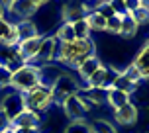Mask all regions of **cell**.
Returning a JSON list of instances; mask_svg holds the SVG:
<instances>
[{
    "label": "cell",
    "mask_w": 149,
    "mask_h": 133,
    "mask_svg": "<svg viewBox=\"0 0 149 133\" xmlns=\"http://www.w3.org/2000/svg\"><path fill=\"white\" fill-rule=\"evenodd\" d=\"M0 110H2V112H4V114L8 116V119H10V121H12L14 118H18V116H20V114L26 110V106H24V96H22V92L14 90V92L6 94V96L2 98Z\"/></svg>",
    "instance_id": "obj_7"
},
{
    "label": "cell",
    "mask_w": 149,
    "mask_h": 133,
    "mask_svg": "<svg viewBox=\"0 0 149 133\" xmlns=\"http://www.w3.org/2000/svg\"><path fill=\"white\" fill-rule=\"evenodd\" d=\"M10 82H12V71L8 66H0V86L2 88L10 86Z\"/></svg>",
    "instance_id": "obj_30"
},
{
    "label": "cell",
    "mask_w": 149,
    "mask_h": 133,
    "mask_svg": "<svg viewBox=\"0 0 149 133\" xmlns=\"http://www.w3.org/2000/svg\"><path fill=\"white\" fill-rule=\"evenodd\" d=\"M8 127H12V121L8 119V116L4 114V112L0 110V131H4V129H8Z\"/></svg>",
    "instance_id": "obj_33"
},
{
    "label": "cell",
    "mask_w": 149,
    "mask_h": 133,
    "mask_svg": "<svg viewBox=\"0 0 149 133\" xmlns=\"http://www.w3.org/2000/svg\"><path fill=\"white\" fill-rule=\"evenodd\" d=\"M86 22H88L90 33H92V31H106V18L102 14H98L96 10H90L88 12Z\"/></svg>",
    "instance_id": "obj_21"
},
{
    "label": "cell",
    "mask_w": 149,
    "mask_h": 133,
    "mask_svg": "<svg viewBox=\"0 0 149 133\" xmlns=\"http://www.w3.org/2000/svg\"><path fill=\"white\" fill-rule=\"evenodd\" d=\"M12 127L18 129H41V116L36 114V112H30V110H24L18 118L12 119Z\"/></svg>",
    "instance_id": "obj_11"
},
{
    "label": "cell",
    "mask_w": 149,
    "mask_h": 133,
    "mask_svg": "<svg viewBox=\"0 0 149 133\" xmlns=\"http://www.w3.org/2000/svg\"><path fill=\"white\" fill-rule=\"evenodd\" d=\"M100 65H102V61L98 59L96 55H92V57H88V59L77 69V73H79V76H81L84 82H88V78L98 71V66H100Z\"/></svg>",
    "instance_id": "obj_17"
},
{
    "label": "cell",
    "mask_w": 149,
    "mask_h": 133,
    "mask_svg": "<svg viewBox=\"0 0 149 133\" xmlns=\"http://www.w3.org/2000/svg\"><path fill=\"white\" fill-rule=\"evenodd\" d=\"M122 74H124V76H126V78H127L130 82H132V84L139 86V82H141V76H139V73L135 71V66L132 65V63H130V65H127L126 69L122 71Z\"/></svg>",
    "instance_id": "obj_27"
},
{
    "label": "cell",
    "mask_w": 149,
    "mask_h": 133,
    "mask_svg": "<svg viewBox=\"0 0 149 133\" xmlns=\"http://www.w3.org/2000/svg\"><path fill=\"white\" fill-rule=\"evenodd\" d=\"M0 133H16V131H14V127H8V129H4V131H0Z\"/></svg>",
    "instance_id": "obj_38"
},
{
    "label": "cell",
    "mask_w": 149,
    "mask_h": 133,
    "mask_svg": "<svg viewBox=\"0 0 149 133\" xmlns=\"http://www.w3.org/2000/svg\"><path fill=\"white\" fill-rule=\"evenodd\" d=\"M10 14H14L18 18V22L20 20H31V16L37 14V8L31 4V0H14Z\"/></svg>",
    "instance_id": "obj_15"
},
{
    "label": "cell",
    "mask_w": 149,
    "mask_h": 133,
    "mask_svg": "<svg viewBox=\"0 0 149 133\" xmlns=\"http://www.w3.org/2000/svg\"><path fill=\"white\" fill-rule=\"evenodd\" d=\"M132 65H134L135 71L139 73L141 80H149V39L141 45V49L135 53Z\"/></svg>",
    "instance_id": "obj_12"
},
{
    "label": "cell",
    "mask_w": 149,
    "mask_h": 133,
    "mask_svg": "<svg viewBox=\"0 0 149 133\" xmlns=\"http://www.w3.org/2000/svg\"><path fill=\"white\" fill-rule=\"evenodd\" d=\"M57 47H59V41H57L53 35H43L41 47H39L36 59L31 61L30 65H36V66L51 65L53 61H55V55H57Z\"/></svg>",
    "instance_id": "obj_6"
},
{
    "label": "cell",
    "mask_w": 149,
    "mask_h": 133,
    "mask_svg": "<svg viewBox=\"0 0 149 133\" xmlns=\"http://www.w3.org/2000/svg\"><path fill=\"white\" fill-rule=\"evenodd\" d=\"M14 24H16V30H18V37H20V41L39 35V30H37V26L31 22V20H20V22H14Z\"/></svg>",
    "instance_id": "obj_20"
},
{
    "label": "cell",
    "mask_w": 149,
    "mask_h": 133,
    "mask_svg": "<svg viewBox=\"0 0 149 133\" xmlns=\"http://www.w3.org/2000/svg\"><path fill=\"white\" fill-rule=\"evenodd\" d=\"M31 4H33V6L39 10V8H43L45 4H49V0H31Z\"/></svg>",
    "instance_id": "obj_35"
},
{
    "label": "cell",
    "mask_w": 149,
    "mask_h": 133,
    "mask_svg": "<svg viewBox=\"0 0 149 133\" xmlns=\"http://www.w3.org/2000/svg\"><path fill=\"white\" fill-rule=\"evenodd\" d=\"M88 127H90V133H118L114 123L106 121V119H94L92 123H88Z\"/></svg>",
    "instance_id": "obj_24"
},
{
    "label": "cell",
    "mask_w": 149,
    "mask_h": 133,
    "mask_svg": "<svg viewBox=\"0 0 149 133\" xmlns=\"http://www.w3.org/2000/svg\"><path fill=\"white\" fill-rule=\"evenodd\" d=\"M61 106H63L65 116H67L71 121H84V118L88 116V112L92 110V108H90V104L86 102L79 92L73 94V96H69L67 100H63Z\"/></svg>",
    "instance_id": "obj_4"
},
{
    "label": "cell",
    "mask_w": 149,
    "mask_h": 133,
    "mask_svg": "<svg viewBox=\"0 0 149 133\" xmlns=\"http://www.w3.org/2000/svg\"><path fill=\"white\" fill-rule=\"evenodd\" d=\"M86 2H90V0H86Z\"/></svg>",
    "instance_id": "obj_41"
},
{
    "label": "cell",
    "mask_w": 149,
    "mask_h": 133,
    "mask_svg": "<svg viewBox=\"0 0 149 133\" xmlns=\"http://www.w3.org/2000/svg\"><path fill=\"white\" fill-rule=\"evenodd\" d=\"M41 41H43V35L39 33L36 37H30V39H24L18 43V49H20V55L24 57L26 63H31V61L36 59L37 51H39V47H41Z\"/></svg>",
    "instance_id": "obj_13"
},
{
    "label": "cell",
    "mask_w": 149,
    "mask_h": 133,
    "mask_svg": "<svg viewBox=\"0 0 149 133\" xmlns=\"http://www.w3.org/2000/svg\"><path fill=\"white\" fill-rule=\"evenodd\" d=\"M20 43V37H18V30H16V24L0 18V45H18Z\"/></svg>",
    "instance_id": "obj_14"
},
{
    "label": "cell",
    "mask_w": 149,
    "mask_h": 133,
    "mask_svg": "<svg viewBox=\"0 0 149 133\" xmlns=\"http://www.w3.org/2000/svg\"><path fill=\"white\" fill-rule=\"evenodd\" d=\"M53 37H55L59 43H69V41L77 39V37H74V31H73V24L63 22L59 28H57V33H55Z\"/></svg>",
    "instance_id": "obj_22"
},
{
    "label": "cell",
    "mask_w": 149,
    "mask_h": 133,
    "mask_svg": "<svg viewBox=\"0 0 149 133\" xmlns=\"http://www.w3.org/2000/svg\"><path fill=\"white\" fill-rule=\"evenodd\" d=\"M63 133H90V127L86 121H71Z\"/></svg>",
    "instance_id": "obj_26"
},
{
    "label": "cell",
    "mask_w": 149,
    "mask_h": 133,
    "mask_svg": "<svg viewBox=\"0 0 149 133\" xmlns=\"http://www.w3.org/2000/svg\"><path fill=\"white\" fill-rule=\"evenodd\" d=\"M39 82H41V71H39V66L26 63L22 69H18L16 73H12L10 86L14 90H18V92H26V90L37 86Z\"/></svg>",
    "instance_id": "obj_3"
},
{
    "label": "cell",
    "mask_w": 149,
    "mask_h": 133,
    "mask_svg": "<svg viewBox=\"0 0 149 133\" xmlns=\"http://www.w3.org/2000/svg\"><path fill=\"white\" fill-rule=\"evenodd\" d=\"M106 102L110 104L114 110H118V108L126 106L132 100H130V94L127 92H122V90H116V88H108L106 90Z\"/></svg>",
    "instance_id": "obj_18"
},
{
    "label": "cell",
    "mask_w": 149,
    "mask_h": 133,
    "mask_svg": "<svg viewBox=\"0 0 149 133\" xmlns=\"http://www.w3.org/2000/svg\"><path fill=\"white\" fill-rule=\"evenodd\" d=\"M16 133H39V129H22V127H18V129H14Z\"/></svg>",
    "instance_id": "obj_37"
},
{
    "label": "cell",
    "mask_w": 149,
    "mask_h": 133,
    "mask_svg": "<svg viewBox=\"0 0 149 133\" xmlns=\"http://www.w3.org/2000/svg\"><path fill=\"white\" fill-rule=\"evenodd\" d=\"M124 6H126L127 14H132V12H135L141 4H139V0H124Z\"/></svg>",
    "instance_id": "obj_32"
},
{
    "label": "cell",
    "mask_w": 149,
    "mask_h": 133,
    "mask_svg": "<svg viewBox=\"0 0 149 133\" xmlns=\"http://www.w3.org/2000/svg\"><path fill=\"white\" fill-rule=\"evenodd\" d=\"M24 96V106H26V110L30 112H36V114H45V112H49L55 106V98H53V90L49 86H45V84H37L33 88L26 90L22 92Z\"/></svg>",
    "instance_id": "obj_2"
},
{
    "label": "cell",
    "mask_w": 149,
    "mask_h": 133,
    "mask_svg": "<svg viewBox=\"0 0 149 133\" xmlns=\"http://www.w3.org/2000/svg\"><path fill=\"white\" fill-rule=\"evenodd\" d=\"M94 10H96L98 14H102V16L106 18V20H108V18H112V16H116L114 8L110 6V2H104V4H100V6H98V8H94Z\"/></svg>",
    "instance_id": "obj_31"
},
{
    "label": "cell",
    "mask_w": 149,
    "mask_h": 133,
    "mask_svg": "<svg viewBox=\"0 0 149 133\" xmlns=\"http://www.w3.org/2000/svg\"><path fill=\"white\" fill-rule=\"evenodd\" d=\"M120 2H124V0H120Z\"/></svg>",
    "instance_id": "obj_40"
},
{
    "label": "cell",
    "mask_w": 149,
    "mask_h": 133,
    "mask_svg": "<svg viewBox=\"0 0 149 133\" xmlns=\"http://www.w3.org/2000/svg\"><path fill=\"white\" fill-rule=\"evenodd\" d=\"M88 12H90L88 2L71 0V2H67V4L63 6L61 18H63V22H67V24H74V22H79V20H82V18H86Z\"/></svg>",
    "instance_id": "obj_8"
},
{
    "label": "cell",
    "mask_w": 149,
    "mask_h": 133,
    "mask_svg": "<svg viewBox=\"0 0 149 133\" xmlns=\"http://www.w3.org/2000/svg\"><path fill=\"white\" fill-rule=\"evenodd\" d=\"M139 118V110L134 102H127L126 106H122L118 110H114V121L120 127H132L135 125V121Z\"/></svg>",
    "instance_id": "obj_10"
},
{
    "label": "cell",
    "mask_w": 149,
    "mask_h": 133,
    "mask_svg": "<svg viewBox=\"0 0 149 133\" xmlns=\"http://www.w3.org/2000/svg\"><path fill=\"white\" fill-rule=\"evenodd\" d=\"M73 31H74V37L77 39H88L90 37V28H88V22L86 18H82L79 22L73 24Z\"/></svg>",
    "instance_id": "obj_25"
},
{
    "label": "cell",
    "mask_w": 149,
    "mask_h": 133,
    "mask_svg": "<svg viewBox=\"0 0 149 133\" xmlns=\"http://www.w3.org/2000/svg\"><path fill=\"white\" fill-rule=\"evenodd\" d=\"M120 28H122V16H112L106 20V31L108 33H118L120 35Z\"/></svg>",
    "instance_id": "obj_28"
},
{
    "label": "cell",
    "mask_w": 149,
    "mask_h": 133,
    "mask_svg": "<svg viewBox=\"0 0 149 133\" xmlns=\"http://www.w3.org/2000/svg\"><path fill=\"white\" fill-rule=\"evenodd\" d=\"M137 30H139V26H137V22L134 20V16H132V14H124V16H122L120 37H124V39H132V37L137 35Z\"/></svg>",
    "instance_id": "obj_19"
},
{
    "label": "cell",
    "mask_w": 149,
    "mask_h": 133,
    "mask_svg": "<svg viewBox=\"0 0 149 133\" xmlns=\"http://www.w3.org/2000/svg\"><path fill=\"white\" fill-rule=\"evenodd\" d=\"M116 74H118V71H116V69H112V66H108V65H104V63H102V65L98 66L96 73L88 78L86 86L108 90L112 86V82H114V76H116Z\"/></svg>",
    "instance_id": "obj_9"
},
{
    "label": "cell",
    "mask_w": 149,
    "mask_h": 133,
    "mask_svg": "<svg viewBox=\"0 0 149 133\" xmlns=\"http://www.w3.org/2000/svg\"><path fill=\"white\" fill-rule=\"evenodd\" d=\"M92 55H96V45L90 37L88 39H73L69 43H59L55 61H57V65H65L77 71Z\"/></svg>",
    "instance_id": "obj_1"
},
{
    "label": "cell",
    "mask_w": 149,
    "mask_h": 133,
    "mask_svg": "<svg viewBox=\"0 0 149 133\" xmlns=\"http://www.w3.org/2000/svg\"><path fill=\"white\" fill-rule=\"evenodd\" d=\"M39 71H41V82L39 84H45V86H49V88H53V84L59 80V76L65 71H61L57 65H45V66H39Z\"/></svg>",
    "instance_id": "obj_16"
},
{
    "label": "cell",
    "mask_w": 149,
    "mask_h": 133,
    "mask_svg": "<svg viewBox=\"0 0 149 133\" xmlns=\"http://www.w3.org/2000/svg\"><path fill=\"white\" fill-rule=\"evenodd\" d=\"M12 4H14V0H0V6L4 12H10L12 10Z\"/></svg>",
    "instance_id": "obj_34"
},
{
    "label": "cell",
    "mask_w": 149,
    "mask_h": 133,
    "mask_svg": "<svg viewBox=\"0 0 149 133\" xmlns=\"http://www.w3.org/2000/svg\"><path fill=\"white\" fill-rule=\"evenodd\" d=\"M53 98H55V104H61L63 100H67L69 96H73V94H77L79 92V82H77V78H73L71 74L63 73L59 76V80L53 84Z\"/></svg>",
    "instance_id": "obj_5"
},
{
    "label": "cell",
    "mask_w": 149,
    "mask_h": 133,
    "mask_svg": "<svg viewBox=\"0 0 149 133\" xmlns=\"http://www.w3.org/2000/svg\"><path fill=\"white\" fill-rule=\"evenodd\" d=\"M4 16H6V12H4V10H2V6H0V18H4Z\"/></svg>",
    "instance_id": "obj_39"
},
{
    "label": "cell",
    "mask_w": 149,
    "mask_h": 133,
    "mask_svg": "<svg viewBox=\"0 0 149 133\" xmlns=\"http://www.w3.org/2000/svg\"><path fill=\"white\" fill-rule=\"evenodd\" d=\"M92 2V6H90V10H94V8H98L100 4H104V2H110V0H90Z\"/></svg>",
    "instance_id": "obj_36"
},
{
    "label": "cell",
    "mask_w": 149,
    "mask_h": 133,
    "mask_svg": "<svg viewBox=\"0 0 149 133\" xmlns=\"http://www.w3.org/2000/svg\"><path fill=\"white\" fill-rule=\"evenodd\" d=\"M110 88H116V90H122V92H127V94H132L134 90H137V86L135 84H132V82L127 80L126 76L122 73H118L116 76H114V82H112Z\"/></svg>",
    "instance_id": "obj_23"
},
{
    "label": "cell",
    "mask_w": 149,
    "mask_h": 133,
    "mask_svg": "<svg viewBox=\"0 0 149 133\" xmlns=\"http://www.w3.org/2000/svg\"><path fill=\"white\" fill-rule=\"evenodd\" d=\"M132 16H134V20L137 22V26H145V24H149V10L147 8H137L135 12H132Z\"/></svg>",
    "instance_id": "obj_29"
}]
</instances>
